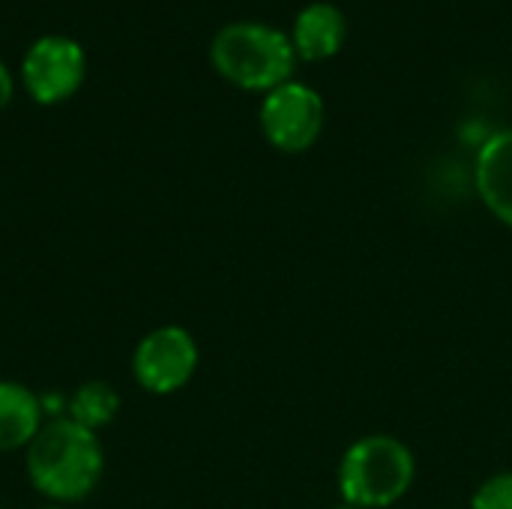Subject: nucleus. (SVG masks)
<instances>
[{
    "label": "nucleus",
    "mask_w": 512,
    "mask_h": 509,
    "mask_svg": "<svg viewBox=\"0 0 512 509\" xmlns=\"http://www.w3.org/2000/svg\"><path fill=\"white\" fill-rule=\"evenodd\" d=\"M477 192L483 204L512 228V129L486 138L477 153Z\"/></svg>",
    "instance_id": "6e6552de"
},
{
    "label": "nucleus",
    "mask_w": 512,
    "mask_h": 509,
    "mask_svg": "<svg viewBox=\"0 0 512 509\" xmlns=\"http://www.w3.org/2000/svg\"><path fill=\"white\" fill-rule=\"evenodd\" d=\"M210 63L234 87L270 93L273 87L291 81L297 51L291 36L279 27L261 21H234L213 36Z\"/></svg>",
    "instance_id": "f03ea898"
},
{
    "label": "nucleus",
    "mask_w": 512,
    "mask_h": 509,
    "mask_svg": "<svg viewBox=\"0 0 512 509\" xmlns=\"http://www.w3.org/2000/svg\"><path fill=\"white\" fill-rule=\"evenodd\" d=\"M12 96H15V78H12L9 66L0 60V111L12 102Z\"/></svg>",
    "instance_id": "f8f14e48"
},
{
    "label": "nucleus",
    "mask_w": 512,
    "mask_h": 509,
    "mask_svg": "<svg viewBox=\"0 0 512 509\" xmlns=\"http://www.w3.org/2000/svg\"><path fill=\"white\" fill-rule=\"evenodd\" d=\"M261 132L282 153L309 150L324 129V99L303 81H285L264 93L261 102Z\"/></svg>",
    "instance_id": "39448f33"
},
{
    "label": "nucleus",
    "mask_w": 512,
    "mask_h": 509,
    "mask_svg": "<svg viewBox=\"0 0 512 509\" xmlns=\"http://www.w3.org/2000/svg\"><path fill=\"white\" fill-rule=\"evenodd\" d=\"M87 78L84 48L60 33L39 36L21 60V81L33 102L60 105L81 90Z\"/></svg>",
    "instance_id": "20e7f679"
},
{
    "label": "nucleus",
    "mask_w": 512,
    "mask_h": 509,
    "mask_svg": "<svg viewBox=\"0 0 512 509\" xmlns=\"http://www.w3.org/2000/svg\"><path fill=\"white\" fill-rule=\"evenodd\" d=\"M42 426L45 411L39 396L18 381H0V453L27 450Z\"/></svg>",
    "instance_id": "1a4fd4ad"
},
{
    "label": "nucleus",
    "mask_w": 512,
    "mask_h": 509,
    "mask_svg": "<svg viewBox=\"0 0 512 509\" xmlns=\"http://www.w3.org/2000/svg\"><path fill=\"white\" fill-rule=\"evenodd\" d=\"M471 509H512V474L489 477L471 498Z\"/></svg>",
    "instance_id": "9b49d317"
},
{
    "label": "nucleus",
    "mask_w": 512,
    "mask_h": 509,
    "mask_svg": "<svg viewBox=\"0 0 512 509\" xmlns=\"http://www.w3.org/2000/svg\"><path fill=\"white\" fill-rule=\"evenodd\" d=\"M411 450L390 435H369L348 447L339 465V492L360 509L393 507L414 483Z\"/></svg>",
    "instance_id": "7ed1b4c3"
},
{
    "label": "nucleus",
    "mask_w": 512,
    "mask_h": 509,
    "mask_svg": "<svg viewBox=\"0 0 512 509\" xmlns=\"http://www.w3.org/2000/svg\"><path fill=\"white\" fill-rule=\"evenodd\" d=\"M120 411V396L108 381H87L81 384L72 399H69V420H75L78 426L99 432L105 429Z\"/></svg>",
    "instance_id": "9d476101"
},
{
    "label": "nucleus",
    "mask_w": 512,
    "mask_h": 509,
    "mask_svg": "<svg viewBox=\"0 0 512 509\" xmlns=\"http://www.w3.org/2000/svg\"><path fill=\"white\" fill-rule=\"evenodd\" d=\"M345 36H348L345 12L327 0H315L303 6L291 27V45L297 57L309 63L339 54V48L345 45Z\"/></svg>",
    "instance_id": "0eeeda50"
},
{
    "label": "nucleus",
    "mask_w": 512,
    "mask_h": 509,
    "mask_svg": "<svg viewBox=\"0 0 512 509\" xmlns=\"http://www.w3.org/2000/svg\"><path fill=\"white\" fill-rule=\"evenodd\" d=\"M198 369V345L186 327L165 324L150 330L132 351V375L153 396L183 390Z\"/></svg>",
    "instance_id": "423d86ee"
},
{
    "label": "nucleus",
    "mask_w": 512,
    "mask_h": 509,
    "mask_svg": "<svg viewBox=\"0 0 512 509\" xmlns=\"http://www.w3.org/2000/svg\"><path fill=\"white\" fill-rule=\"evenodd\" d=\"M333 509H360V507H351V504H342V507H333Z\"/></svg>",
    "instance_id": "ddd939ff"
},
{
    "label": "nucleus",
    "mask_w": 512,
    "mask_h": 509,
    "mask_svg": "<svg viewBox=\"0 0 512 509\" xmlns=\"http://www.w3.org/2000/svg\"><path fill=\"white\" fill-rule=\"evenodd\" d=\"M42 509H66V507H60V504H51V507H42Z\"/></svg>",
    "instance_id": "4468645a"
},
{
    "label": "nucleus",
    "mask_w": 512,
    "mask_h": 509,
    "mask_svg": "<svg viewBox=\"0 0 512 509\" xmlns=\"http://www.w3.org/2000/svg\"><path fill=\"white\" fill-rule=\"evenodd\" d=\"M24 453L27 480L42 498L60 507L84 501L99 486L105 471L99 435L69 417L45 420Z\"/></svg>",
    "instance_id": "f257e3e1"
}]
</instances>
